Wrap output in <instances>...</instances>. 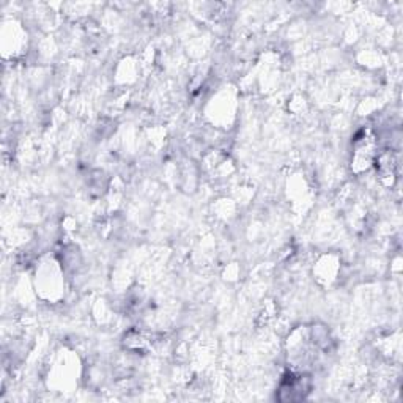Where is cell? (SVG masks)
Segmentation results:
<instances>
[{"instance_id": "cell-1", "label": "cell", "mask_w": 403, "mask_h": 403, "mask_svg": "<svg viewBox=\"0 0 403 403\" xmlns=\"http://www.w3.org/2000/svg\"><path fill=\"white\" fill-rule=\"evenodd\" d=\"M279 392L282 394L281 395V400H301L306 397V394L309 392V381H307L306 377H301V375H289L287 378H285L282 381V385H281V389Z\"/></svg>"}]
</instances>
